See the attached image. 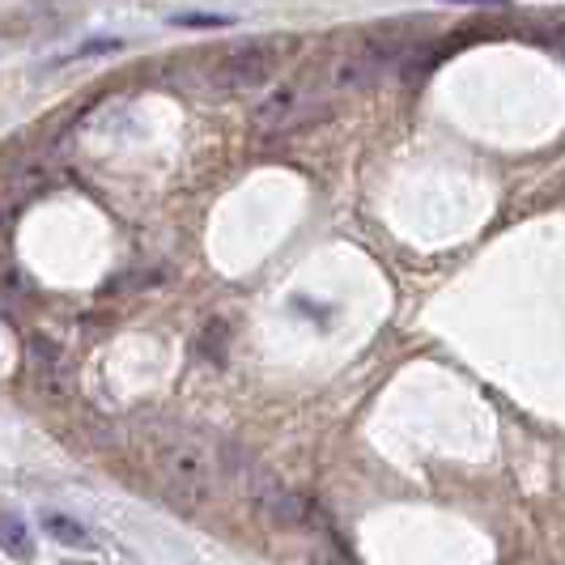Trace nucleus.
<instances>
[{
  "label": "nucleus",
  "mask_w": 565,
  "mask_h": 565,
  "mask_svg": "<svg viewBox=\"0 0 565 565\" xmlns=\"http://www.w3.org/2000/svg\"><path fill=\"white\" fill-rule=\"evenodd\" d=\"M307 103H323L311 77H302V82L273 85V89L264 94V103H259V107L252 111L255 128H285V124L302 119V107H307Z\"/></svg>",
  "instance_id": "7ed1b4c3"
},
{
  "label": "nucleus",
  "mask_w": 565,
  "mask_h": 565,
  "mask_svg": "<svg viewBox=\"0 0 565 565\" xmlns=\"http://www.w3.org/2000/svg\"><path fill=\"white\" fill-rule=\"evenodd\" d=\"M158 463L167 472V481L183 484L192 493H204L209 481H213V459L204 451V443L192 438V434H170L158 443Z\"/></svg>",
  "instance_id": "f03ea898"
},
{
  "label": "nucleus",
  "mask_w": 565,
  "mask_h": 565,
  "mask_svg": "<svg viewBox=\"0 0 565 565\" xmlns=\"http://www.w3.org/2000/svg\"><path fill=\"white\" fill-rule=\"evenodd\" d=\"M544 39H548V43H553V47H557V52H562V56H565V22H562V26H553V30H548Z\"/></svg>",
  "instance_id": "0eeeda50"
},
{
  "label": "nucleus",
  "mask_w": 565,
  "mask_h": 565,
  "mask_svg": "<svg viewBox=\"0 0 565 565\" xmlns=\"http://www.w3.org/2000/svg\"><path fill=\"white\" fill-rule=\"evenodd\" d=\"M43 532L56 540V544H68V548H89V544H94L89 527H82V523L68 519V514H43Z\"/></svg>",
  "instance_id": "39448f33"
},
{
  "label": "nucleus",
  "mask_w": 565,
  "mask_h": 565,
  "mask_svg": "<svg viewBox=\"0 0 565 565\" xmlns=\"http://www.w3.org/2000/svg\"><path fill=\"white\" fill-rule=\"evenodd\" d=\"M277 73V47L273 43H238L217 64H209V77L217 89H255Z\"/></svg>",
  "instance_id": "f257e3e1"
},
{
  "label": "nucleus",
  "mask_w": 565,
  "mask_h": 565,
  "mask_svg": "<svg viewBox=\"0 0 565 565\" xmlns=\"http://www.w3.org/2000/svg\"><path fill=\"white\" fill-rule=\"evenodd\" d=\"M174 26H209V30H222L234 22V13H209V9H188V13H174L170 18Z\"/></svg>",
  "instance_id": "423d86ee"
},
{
  "label": "nucleus",
  "mask_w": 565,
  "mask_h": 565,
  "mask_svg": "<svg viewBox=\"0 0 565 565\" xmlns=\"http://www.w3.org/2000/svg\"><path fill=\"white\" fill-rule=\"evenodd\" d=\"M0 548H4L9 557H18V562H30V557H34L30 527L18 514H9V510H0Z\"/></svg>",
  "instance_id": "20e7f679"
}]
</instances>
